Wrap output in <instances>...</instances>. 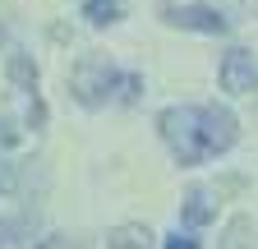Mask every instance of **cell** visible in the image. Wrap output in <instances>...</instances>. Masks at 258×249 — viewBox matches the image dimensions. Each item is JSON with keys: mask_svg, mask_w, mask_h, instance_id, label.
Listing matches in <instances>:
<instances>
[{"mask_svg": "<svg viewBox=\"0 0 258 249\" xmlns=\"http://www.w3.org/2000/svg\"><path fill=\"white\" fill-rule=\"evenodd\" d=\"M161 139H166V148L175 152L180 166H199L208 157H217V152H226L235 143V115L226 106H171L161 111Z\"/></svg>", "mask_w": 258, "mask_h": 249, "instance_id": "cell-1", "label": "cell"}, {"mask_svg": "<svg viewBox=\"0 0 258 249\" xmlns=\"http://www.w3.org/2000/svg\"><path fill=\"white\" fill-rule=\"evenodd\" d=\"M115 88H120V74H115V65L106 55H83L79 65L70 70V92L83 106H102Z\"/></svg>", "mask_w": 258, "mask_h": 249, "instance_id": "cell-2", "label": "cell"}, {"mask_svg": "<svg viewBox=\"0 0 258 249\" xmlns=\"http://www.w3.org/2000/svg\"><path fill=\"white\" fill-rule=\"evenodd\" d=\"M157 14L166 23H175V28H194V33H208V37L231 33V19L221 10H212V5H171V0H161Z\"/></svg>", "mask_w": 258, "mask_h": 249, "instance_id": "cell-3", "label": "cell"}, {"mask_svg": "<svg viewBox=\"0 0 258 249\" xmlns=\"http://www.w3.org/2000/svg\"><path fill=\"white\" fill-rule=\"evenodd\" d=\"M217 79H221L226 92H258V65H253V55L240 51V46H235V51H226Z\"/></svg>", "mask_w": 258, "mask_h": 249, "instance_id": "cell-4", "label": "cell"}, {"mask_svg": "<svg viewBox=\"0 0 258 249\" xmlns=\"http://www.w3.org/2000/svg\"><path fill=\"white\" fill-rule=\"evenodd\" d=\"M106 249H152V235H148V226H139V222H124V226H115V231L106 235Z\"/></svg>", "mask_w": 258, "mask_h": 249, "instance_id": "cell-5", "label": "cell"}, {"mask_svg": "<svg viewBox=\"0 0 258 249\" xmlns=\"http://www.w3.org/2000/svg\"><path fill=\"white\" fill-rule=\"evenodd\" d=\"M217 249H253V222L249 217H231L217 240Z\"/></svg>", "mask_w": 258, "mask_h": 249, "instance_id": "cell-6", "label": "cell"}, {"mask_svg": "<svg viewBox=\"0 0 258 249\" xmlns=\"http://www.w3.org/2000/svg\"><path fill=\"white\" fill-rule=\"evenodd\" d=\"M83 14H88V23H97V28L120 23V19H124V0H83Z\"/></svg>", "mask_w": 258, "mask_h": 249, "instance_id": "cell-7", "label": "cell"}, {"mask_svg": "<svg viewBox=\"0 0 258 249\" xmlns=\"http://www.w3.org/2000/svg\"><path fill=\"white\" fill-rule=\"evenodd\" d=\"M184 222H189V226H208V222H212L208 190H189V199H184Z\"/></svg>", "mask_w": 258, "mask_h": 249, "instance_id": "cell-8", "label": "cell"}, {"mask_svg": "<svg viewBox=\"0 0 258 249\" xmlns=\"http://www.w3.org/2000/svg\"><path fill=\"white\" fill-rule=\"evenodd\" d=\"M10 79H14L23 92H32V97H37V65H32L28 55H10Z\"/></svg>", "mask_w": 258, "mask_h": 249, "instance_id": "cell-9", "label": "cell"}, {"mask_svg": "<svg viewBox=\"0 0 258 249\" xmlns=\"http://www.w3.org/2000/svg\"><path fill=\"white\" fill-rule=\"evenodd\" d=\"M166 249H199V240H194V235H180V231H175V235L166 240Z\"/></svg>", "mask_w": 258, "mask_h": 249, "instance_id": "cell-10", "label": "cell"}, {"mask_svg": "<svg viewBox=\"0 0 258 249\" xmlns=\"http://www.w3.org/2000/svg\"><path fill=\"white\" fill-rule=\"evenodd\" d=\"M14 184H19V180H14V171H10L5 162H0V194H10V190H14Z\"/></svg>", "mask_w": 258, "mask_h": 249, "instance_id": "cell-11", "label": "cell"}, {"mask_svg": "<svg viewBox=\"0 0 258 249\" xmlns=\"http://www.w3.org/2000/svg\"><path fill=\"white\" fill-rule=\"evenodd\" d=\"M64 244H70V240H64V235H46V240H42L37 249H64Z\"/></svg>", "mask_w": 258, "mask_h": 249, "instance_id": "cell-12", "label": "cell"}]
</instances>
